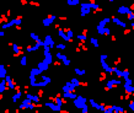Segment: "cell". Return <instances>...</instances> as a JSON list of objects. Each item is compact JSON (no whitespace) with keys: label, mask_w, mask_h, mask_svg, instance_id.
Segmentation results:
<instances>
[{"label":"cell","mask_w":134,"mask_h":113,"mask_svg":"<svg viewBox=\"0 0 134 113\" xmlns=\"http://www.w3.org/2000/svg\"><path fill=\"white\" fill-rule=\"evenodd\" d=\"M75 104H76V107H82V106H84V98L82 97L77 98V100L75 101Z\"/></svg>","instance_id":"1"},{"label":"cell","mask_w":134,"mask_h":113,"mask_svg":"<svg viewBox=\"0 0 134 113\" xmlns=\"http://www.w3.org/2000/svg\"><path fill=\"white\" fill-rule=\"evenodd\" d=\"M118 11L121 12V14H125V12H128V14H129V12H130V11H129V9H128V8H124V6L119 8V10H118Z\"/></svg>","instance_id":"2"},{"label":"cell","mask_w":134,"mask_h":113,"mask_svg":"<svg viewBox=\"0 0 134 113\" xmlns=\"http://www.w3.org/2000/svg\"><path fill=\"white\" fill-rule=\"evenodd\" d=\"M125 90H127V92H133V91H134V87L130 86V85H125Z\"/></svg>","instance_id":"3"},{"label":"cell","mask_w":134,"mask_h":113,"mask_svg":"<svg viewBox=\"0 0 134 113\" xmlns=\"http://www.w3.org/2000/svg\"><path fill=\"white\" fill-rule=\"evenodd\" d=\"M70 5H75V4H77V3H79V1H77V0H69V1H68Z\"/></svg>","instance_id":"4"},{"label":"cell","mask_w":134,"mask_h":113,"mask_svg":"<svg viewBox=\"0 0 134 113\" xmlns=\"http://www.w3.org/2000/svg\"><path fill=\"white\" fill-rule=\"evenodd\" d=\"M57 47H58L59 49H64V48H65V46H64V44H58Z\"/></svg>","instance_id":"5"},{"label":"cell","mask_w":134,"mask_h":113,"mask_svg":"<svg viewBox=\"0 0 134 113\" xmlns=\"http://www.w3.org/2000/svg\"><path fill=\"white\" fill-rule=\"evenodd\" d=\"M129 107H130V108L133 109V112H134V101H133V102H132V103L129 104Z\"/></svg>","instance_id":"6"},{"label":"cell","mask_w":134,"mask_h":113,"mask_svg":"<svg viewBox=\"0 0 134 113\" xmlns=\"http://www.w3.org/2000/svg\"><path fill=\"white\" fill-rule=\"evenodd\" d=\"M134 19V14H130V15H129V20H133Z\"/></svg>","instance_id":"7"}]
</instances>
